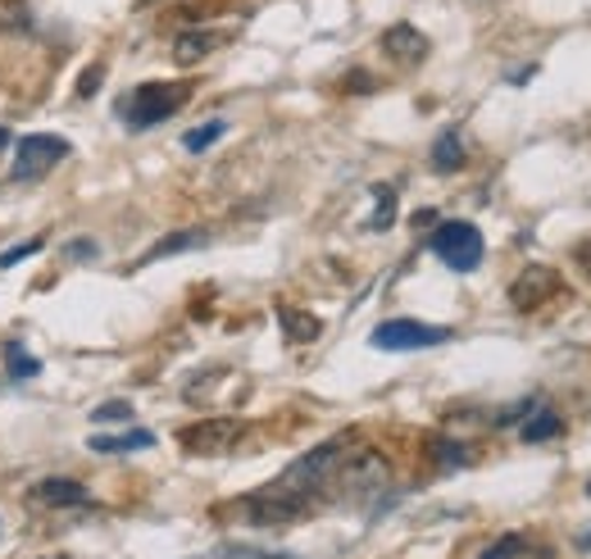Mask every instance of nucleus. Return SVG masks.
I'll list each match as a JSON object with an SVG mask.
<instances>
[{
  "label": "nucleus",
  "mask_w": 591,
  "mask_h": 559,
  "mask_svg": "<svg viewBox=\"0 0 591 559\" xmlns=\"http://www.w3.org/2000/svg\"><path fill=\"white\" fill-rule=\"evenodd\" d=\"M432 455H437L441 469H455V464H469V460H473V455H469V445H460V441H451V437L432 441Z\"/></svg>",
  "instance_id": "aec40b11"
},
{
  "label": "nucleus",
  "mask_w": 591,
  "mask_h": 559,
  "mask_svg": "<svg viewBox=\"0 0 591 559\" xmlns=\"http://www.w3.org/2000/svg\"><path fill=\"white\" fill-rule=\"evenodd\" d=\"M46 241L42 237H32V241H23V246H10L6 255H0V269H14L19 265V259H28V255H36V250H42Z\"/></svg>",
  "instance_id": "b1692460"
},
{
  "label": "nucleus",
  "mask_w": 591,
  "mask_h": 559,
  "mask_svg": "<svg viewBox=\"0 0 591 559\" xmlns=\"http://www.w3.org/2000/svg\"><path fill=\"white\" fill-rule=\"evenodd\" d=\"M60 160H68V141L51 132L19 137L14 146V182H42Z\"/></svg>",
  "instance_id": "39448f33"
},
{
  "label": "nucleus",
  "mask_w": 591,
  "mask_h": 559,
  "mask_svg": "<svg viewBox=\"0 0 591 559\" xmlns=\"http://www.w3.org/2000/svg\"><path fill=\"white\" fill-rule=\"evenodd\" d=\"M278 319H282L287 342H314L319 332H323V323H319L314 314H305V310H291V305H282V310H278Z\"/></svg>",
  "instance_id": "4468645a"
},
{
  "label": "nucleus",
  "mask_w": 591,
  "mask_h": 559,
  "mask_svg": "<svg viewBox=\"0 0 591 559\" xmlns=\"http://www.w3.org/2000/svg\"><path fill=\"white\" fill-rule=\"evenodd\" d=\"M32 23L28 0H0V32H23Z\"/></svg>",
  "instance_id": "6ab92c4d"
},
{
  "label": "nucleus",
  "mask_w": 591,
  "mask_h": 559,
  "mask_svg": "<svg viewBox=\"0 0 591 559\" xmlns=\"http://www.w3.org/2000/svg\"><path fill=\"white\" fill-rule=\"evenodd\" d=\"M578 550H582V555H591V533H587V537L578 541Z\"/></svg>",
  "instance_id": "c756f323"
},
{
  "label": "nucleus",
  "mask_w": 591,
  "mask_h": 559,
  "mask_svg": "<svg viewBox=\"0 0 591 559\" xmlns=\"http://www.w3.org/2000/svg\"><path fill=\"white\" fill-rule=\"evenodd\" d=\"M241 437H246L241 419H205V423H192L178 432L182 451H192V455H228Z\"/></svg>",
  "instance_id": "0eeeda50"
},
{
  "label": "nucleus",
  "mask_w": 591,
  "mask_h": 559,
  "mask_svg": "<svg viewBox=\"0 0 591 559\" xmlns=\"http://www.w3.org/2000/svg\"><path fill=\"white\" fill-rule=\"evenodd\" d=\"M432 255L455 273H473L477 265H483L487 246H483V233H477L473 223H441V228L432 233Z\"/></svg>",
  "instance_id": "20e7f679"
},
{
  "label": "nucleus",
  "mask_w": 591,
  "mask_h": 559,
  "mask_svg": "<svg viewBox=\"0 0 591 559\" xmlns=\"http://www.w3.org/2000/svg\"><path fill=\"white\" fill-rule=\"evenodd\" d=\"M87 445L96 455H128V451H151L155 445V432L151 428H128V432H115V437H87Z\"/></svg>",
  "instance_id": "f8f14e48"
},
{
  "label": "nucleus",
  "mask_w": 591,
  "mask_h": 559,
  "mask_svg": "<svg viewBox=\"0 0 591 559\" xmlns=\"http://www.w3.org/2000/svg\"><path fill=\"white\" fill-rule=\"evenodd\" d=\"M387 477H391V460L383 451H374V445H364V451H355V455L346 451V460L337 464L327 487H337V496H346V501H364V496L383 492Z\"/></svg>",
  "instance_id": "7ed1b4c3"
},
{
  "label": "nucleus",
  "mask_w": 591,
  "mask_h": 559,
  "mask_svg": "<svg viewBox=\"0 0 591 559\" xmlns=\"http://www.w3.org/2000/svg\"><path fill=\"white\" fill-rule=\"evenodd\" d=\"M68 255H73V259H92V255H96V241H87V237H83V241H68Z\"/></svg>",
  "instance_id": "a878e982"
},
{
  "label": "nucleus",
  "mask_w": 591,
  "mask_h": 559,
  "mask_svg": "<svg viewBox=\"0 0 591 559\" xmlns=\"http://www.w3.org/2000/svg\"><path fill=\"white\" fill-rule=\"evenodd\" d=\"M374 196H378V209H374V218H368V228L387 233L396 223V192H391V186H374Z\"/></svg>",
  "instance_id": "f3484780"
},
{
  "label": "nucleus",
  "mask_w": 591,
  "mask_h": 559,
  "mask_svg": "<svg viewBox=\"0 0 591 559\" xmlns=\"http://www.w3.org/2000/svg\"><path fill=\"white\" fill-rule=\"evenodd\" d=\"M224 132H228V123H218V119H214V123H201V128H192L187 137H182V146H187L192 155H201V151H209V146H214L218 137H224Z\"/></svg>",
  "instance_id": "a211bd4d"
},
{
  "label": "nucleus",
  "mask_w": 591,
  "mask_h": 559,
  "mask_svg": "<svg viewBox=\"0 0 591 559\" xmlns=\"http://www.w3.org/2000/svg\"><path fill=\"white\" fill-rule=\"evenodd\" d=\"M528 550V541L519 537V533H509V537H501V541H492L483 555H477V559H519Z\"/></svg>",
  "instance_id": "412c9836"
},
{
  "label": "nucleus",
  "mask_w": 591,
  "mask_h": 559,
  "mask_svg": "<svg viewBox=\"0 0 591 559\" xmlns=\"http://www.w3.org/2000/svg\"><path fill=\"white\" fill-rule=\"evenodd\" d=\"M6 359H10V373H14V378H36V373H42V364H36L23 346H10Z\"/></svg>",
  "instance_id": "4be33fe9"
},
{
  "label": "nucleus",
  "mask_w": 591,
  "mask_h": 559,
  "mask_svg": "<svg viewBox=\"0 0 591 559\" xmlns=\"http://www.w3.org/2000/svg\"><path fill=\"white\" fill-rule=\"evenodd\" d=\"M32 501L46 505V509H78V505L92 501V492L83 487V482H73V477H42L32 487Z\"/></svg>",
  "instance_id": "9b49d317"
},
{
  "label": "nucleus",
  "mask_w": 591,
  "mask_h": 559,
  "mask_svg": "<svg viewBox=\"0 0 591 559\" xmlns=\"http://www.w3.org/2000/svg\"><path fill=\"white\" fill-rule=\"evenodd\" d=\"M100 83H105V68H100V64L83 68V78H78V96H83V100H87V96H96V92H100Z\"/></svg>",
  "instance_id": "393cba45"
},
{
  "label": "nucleus",
  "mask_w": 591,
  "mask_h": 559,
  "mask_svg": "<svg viewBox=\"0 0 591 559\" xmlns=\"http://www.w3.org/2000/svg\"><path fill=\"white\" fill-rule=\"evenodd\" d=\"M224 42H228V36H224V32H214V28L178 32V36H173V64H178V68H192V64H201L205 55H214Z\"/></svg>",
  "instance_id": "9d476101"
},
{
  "label": "nucleus",
  "mask_w": 591,
  "mask_h": 559,
  "mask_svg": "<svg viewBox=\"0 0 591 559\" xmlns=\"http://www.w3.org/2000/svg\"><path fill=\"white\" fill-rule=\"evenodd\" d=\"M6 146H10V132H6V128H0V151H6Z\"/></svg>",
  "instance_id": "7c9ffc66"
},
{
  "label": "nucleus",
  "mask_w": 591,
  "mask_h": 559,
  "mask_svg": "<svg viewBox=\"0 0 591 559\" xmlns=\"http://www.w3.org/2000/svg\"><path fill=\"white\" fill-rule=\"evenodd\" d=\"M464 160H469V151H464L460 132H441L437 146H432V169H437V173H460Z\"/></svg>",
  "instance_id": "ddd939ff"
},
{
  "label": "nucleus",
  "mask_w": 591,
  "mask_h": 559,
  "mask_svg": "<svg viewBox=\"0 0 591 559\" xmlns=\"http://www.w3.org/2000/svg\"><path fill=\"white\" fill-rule=\"evenodd\" d=\"M383 51H387V60L415 68V64L428 60V36H423L415 23H391V28L383 32Z\"/></svg>",
  "instance_id": "1a4fd4ad"
},
{
  "label": "nucleus",
  "mask_w": 591,
  "mask_h": 559,
  "mask_svg": "<svg viewBox=\"0 0 591 559\" xmlns=\"http://www.w3.org/2000/svg\"><path fill=\"white\" fill-rule=\"evenodd\" d=\"M119 419H132V405L128 400H109V405H100L96 415H92V423H119Z\"/></svg>",
  "instance_id": "5701e85b"
},
{
  "label": "nucleus",
  "mask_w": 591,
  "mask_h": 559,
  "mask_svg": "<svg viewBox=\"0 0 591 559\" xmlns=\"http://www.w3.org/2000/svg\"><path fill=\"white\" fill-rule=\"evenodd\" d=\"M374 342L378 351H428L451 342V327H437V323H419V319H387L374 327Z\"/></svg>",
  "instance_id": "423d86ee"
},
{
  "label": "nucleus",
  "mask_w": 591,
  "mask_h": 559,
  "mask_svg": "<svg viewBox=\"0 0 591 559\" xmlns=\"http://www.w3.org/2000/svg\"><path fill=\"white\" fill-rule=\"evenodd\" d=\"M578 265H582V273L591 278V241H582V246H578Z\"/></svg>",
  "instance_id": "cd10ccee"
},
{
  "label": "nucleus",
  "mask_w": 591,
  "mask_h": 559,
  "mask_svg": "<svg viewBox=\"0 0 591 559\" xmlns=\"http://www.w3.org/2000/svg\"><path fill=\"white\" fill-rule=\"evenodd\" d=\"M560 291H565V282H560V273H556V269H546V265H528L519 278H514V287H509V305L519 310V314H533V310H541L546 301H556Z\"/></svg>",
  "instance_id": "6e6552de"
},
{
  "label": "nucleus",
  "mask_w": 591,
  "mask_h": 559,
  "mask_svg": "<svg viewBox=\"0 0 591 559\" xmlns=\"http://www.w3.org/2000/svg\"><path fill=\"white\" fill-rule=\"evenodd\" d=\"M205 241H209V233H201V228L169 233L164 241H155L151 250H146V259H169V255H182V250H196V246H205Z\"/></svg>",
  "instance_id": "2eb2a0df"
},
{
  "label": "nucleus",
  "mask_w": 591,
  "mask_h": 559,
  "mask_svg": "<svg viewBox=\"0 0 591 559\" xmlns=\"http://www.w3.org/2000/svg\"><path fill=\"white\" fill-rule=\"evenodd\" d=\"M346 437H337V441H323V445H314L310 455H301L296 460L278 482H269V492H278V496H296V501H310V496H319L327 482H332V473H337V464L346 460Z\"/></svg>",
  "instance_id": "f257e3e1"
},
{
  "label": "nucleus",
  "mask_w": 591,
  "mask_h": 559,
  "mask_svg": "<svg viewBox=\"0 0 591 559\" xmlns=\"http://www.w3.org/2000/svg\"><path fill=\"white\" fill-rule=\"evenodd\" d=\"M187 100H192V83H141L119 100V115L128 128H155L173 119Z\"/></svg>",
  "instance_id": "f03ea898"
},
{
  "label": "nucleus",
  "mask_w": 591,
  "mask_h": 559,
  "mask_svg": "<svg viewBox=\"0 0 591 559\" xmlns=\"http://www.w3.org/2000/svg\"><path fill=\"white\" fill-rule=\"evenodd\" d=\"M432 218H437L432 209H419V214H415V228H432Z\"/></svg>",
  "instance_id": "c85d7f7f"
},
{
  "label": "nucleus",
  "mask_w": 591,
  "mask_h": 559,
  "mask_svg": "<svg viewBox=\"0 0 591 559\" xmlns=\"http://www.w3.org/2000/svg\"><path fill=\"white\" fill-rule=\"evenodd\" d=\"M355 73H359V78H351L346 92H374V78H364V68H355Z\"/></svg>",
  "instance_id": "bb28decb"
},
{
  "label": "nucleus",
  "mask_w": 591,
  "mask_h": 559,
  "mask_svg": "<svg viewBox=\"0 0 591 559\" xmlns=\"http://www.w3.org/2000/svg\"><path fill=\"white\" fill-rule=\"evenodd\" d=\"M560 432H565V419L556 415V409H537V415L524 423V432H519V437L537 445V441H556Z\"/></svg>",
  "instance_id": "dca6fc26"
}]
</instances>
